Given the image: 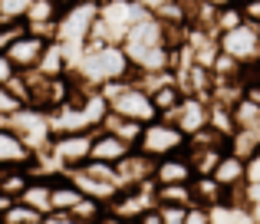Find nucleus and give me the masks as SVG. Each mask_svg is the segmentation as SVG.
<instances>
[{
    "instance_id": "nucleus-3",
    "label": "nucleus",
    "mask_w": 260,
    "mask_h": 224,
    "mask_svg": "<svg viewBox=\"0 0 260 224\" xmlns=\"http://www.w3.org/2000/svg\"><path fill=\"white\" fill-rule=\"evenodd\" d=\"M135 148L145 152V155H152V158H165V155H175V152H184V148H188V135H184L172 119L158 115V119L145 122L142 139H139Z\"/></svg>"
},
{
    "instance_id": "nucleus-25",
    "label": "nucleus",
    "mask_w": 260,
    "mask_h": 224,
    "mask_svg": "<svg viewBox=\"0 0 260 224\" xmlns=\"http://www.w3.org/2000/svg\"><path fill=\"white\" fill-rule=\"evenodd\" d=\"M244 17L247 20H254V23H260V0H244Z\"/></svg>"
},
{
    "instance_id": "nucleus-12",
    "label": "nucleus",
    "mask_w": 260,
    "mask_h": 224,
    "mask_svg": "<svg viewBox=\"0 0 260 224\" xmlns=\"http://www.w3.org/2000/svg\"><path fill=\"white\" fill-rule=\"evenodd\" d=\"M102 129H106V132H112V135H119V139H122V142H128V145H139L145 122L128 119V115H122V112H112V109H109V112H106V119H102Z\"/></svg>"
},
{
    "instance_id": "nucleus-28",
    "label": "nucleus",
    "mask_w": 260,
    "mask_h": 224,
    "mask_svg": "<svg viewBox=\"0 0 260 224\" xmlns=\"http://www.w3.org/2000/svg\"><path fill=\"white\" fill-rule=\"evenodd\" d=\"M142 4H145V7H148V10H158V7H161V4H165V0H142Z\"/></svg>"
},
{
    "instance_id": "nucleus-9",
    "label": "nucleus",
    "mask_w": 260,
    "mask_h": 224,
    "mask_svg": "<svg viewBox=\"0 0 260 224\" xmlns=\"http://www.w3.org/2000/svg\"><path fill=\"white\" fill-rule=\"evenodd\" d=\"M135 145H128V142H122L119 135L106 132V129H95V139H92V155L89 158H99V162H112V165H119L122 158H125L128 152H132Z\"/></svg>"
},
{
    "instance_id": "nucleus-24",
    "label": "nucleus",
    "mask_w": 260,
    "mask_h": 224,
    "mask_svg": "<svg viewBox=\"0 0 260 224\" xmlns=\"http://www.w3.org/2000/svg\"><path fill=\"white\" fill-rule=\"evenodd\" d=\"M13 73H17V66L10 63V56H7V53H0V86L4 83H10V76Z\"/></svg>"
},
{
    "instance_id": "nucleus-14",
    "label": "nucleus",
    "mask_w": 260,
    "mask_h": 224,
    "mask_svg": "<svg viewBox=\"0 0 260 224\" xmlns=\"http://www.w3.org/2000/svg\"><path fill=\"white\" fill-rule=\"evenodd\" d=\"M184 96H188V89L181 86V79H172V83L158 86V89L152 92V103H155V109H158V115H172L178 106H181Z\"/></svg>"
},
{
    "instance_id": "nucleus-7",
    "label": "nucleus",
    "mask_w": 260,
    "mask_h": 224,
    "mask_svg": "<svg viewBox=\"0 0 260 224\" xmlns=\"http://www.w3.org/2000/svg\"><path fill=\"white\" fill-rule=\"evenodd\" d=\"M46 46H50L46 37H40V33H33V30H23L10 46H7V56H10V63L17 66L20 73H30V70H37V63H40V56H43Z\"/></svg>"
},
{
    "instance_id": "nucleus-26",
    "label": "nucleus",
    "mask_w": 260,
    "mask_h": 224,
    "mask_svg": "<svg viewBox=\"0 0 260 224\" xmlns=\"http://www.w3.org/2000/svg\"><path fill=\"white\" fill-rule=\"evenodd\" d=\"M13 201H17V198H13V195H7V191H0V218H4V211H7V208H10V205H13Z\"/></svg>"
},
{
    "instance_id": "nucleus-16",
    "label": "nucleus",
    "mask_w": 260,
    "mask_h": 224,
    "mask_svg": "<svg viewBox=\"0 0 260 224\" xmlns=\"http://www.w3.org/2000/svg\"><path fill=\"white\" fill-rule=\"evenodd\" d=\"M46 214L43 211H37L33 205H26V201H13L10 208L4 211V218H0V224H43Z\"/></svg>"
},
{
    "instance_id": "nucleus-10",
    "label": "nucleus",
    "mask_w": 260,
    "mask_h": 224,
    "mask_svg": "<svg viewBox=\"0 0 260 224\" xmlns=\"http://www.w3.org/2000/svg\"><path fill=\"white\" fill-rule=\"evenodd\" d=\"M214 181L217 185H224L231 191V188H237V185H244L247 181V158L244 155H237V152H228L221 162L214 165Z\"/></svg>"
},
{
    "instance_id": "nucleus-2",
    "label": "nucleus",
    "mask_w": 260,
    "mask_h": 224,
    "mask_svg": "<svg viewBox=\"0 0 260 224\" xmlns=\"http://www.w3.org/2000/svg\"><path fill=\"white\" fill-rule=\"evenodd\" d=\"M145 13L148 7L142 0H99V17L89 43H122Z\"/></svg>"
},
{
    "instance_id": "nucleus-15",
    "label": "nucleus",
    "mask_w": 260,
    "mask_h": 224,
    "mask_svg": "<svg viewBox=\"0 0 260 224\" xmlns=\"http://www.w3.org/2000/svg\"><path fill=\"white\" fill-rule=\"evenodd\" d=\"M73 221L76 224H102V214H106V201L99 198H89V195H83V198L73 205Z\"/></svg>"
},
{
    "instance_id": "nucleus-6",
    "label": "nucleus",
    "mask_w": 260,
    "mask_h": 224,
    "mask_svg": "<svg viewBox=\"0 0 260 224\" xmlns=\"http://www.w3.org/2000/svg\"><path fill=\"white\" fill-rule=\"evenodd\" d=\"M208 115H211V99L188 92V96L181 99V106H178L172 115H165V119H172L175 125H178V129H181V132L191 139L194 132H201V129L208 125Z\"/></svg>"
},
{
    "instance_id": "nucleus-20",
    "label": "nucleus",
    "mask_w": 260,
    "mask_h": 224,
    "mask_svg": "<svg viewBox=\"0 0 260 224\" xmlns=\"http://www.w3.org/2000/svg\"><path fill=\"white\" fill-rule=\"evenodd\" d=\"M23 106H26V103H23V99H20L7 83L0 86V122H7L10 115H17L20 109H23Z\"/></svg>"
},
{
    "instance_id": "nucleus-17",
    "label": "nucleus",
    "mask_w": 260,
    "mask_h": 224,
    "mask_svg": "<svg viewBox=\"0 0 260 224\" xmlns=\"http://www.w3.org/2000/svg\"><path fill=\"white\" fill-rule=\"evenodd\" d=\"M155 201L158 205H194L191 185H155Z\"/></svg>"
},
{
    "instance_id": "nucleus-23",
    "label": "nucleus",
    "mask_w": 260,
    "mask_h": 224,
    "mask_svg": "<svg viewBox=\"0 0 260 224\" xmlns=\"http://www.w3.org/2000/svg\"><path fill=\"white\" fill-rule=\"evenodd\" d=\"M184 224H211V211L204 205H188V221Z\"/></svg>"
},
{
    "instance_id": "nucleus-8",
    "label": "nucleus",
    "mask_w": 260,
    "mask_h": 224,
    "mask_svg": "<svg viewBox=\"0 0 260 224\" xmlns=\"http://www.w3.org/2000/svg\"><path fill=\"white\" fill-rule=\"evenodd\" d=\"M155 185H188L194 178V165L188 158V148L175 155H165V158H155Z\"/></svg>"
},
{
    "instance_id": "nucleus-19",
    "label": "nucleus",
    "mask_w": 260,
    "mask_h": 224,
    "mask_svg": "<svg viewBox=\"0 0 260 224\" xmlns=\"http://www.w3.org/2000/svg\"><path fill=\"white\" fill-rule=\"evenodd\" d=\"M33 0H0V23H17V20H26Z\"/></svg>"
},
{
    "instance_id": "nucleus-5",
    "label": "nucleus",
    "mask_w": 260,
    "mask_h": 224,
    "mask_svg": "<svg viewBox=\"0 0 260 224\" xmlns=\"http://www.w3.org/2000/svg\"><path fill=\"white\" fill-rule=\"evenodd\" d=\"M0 168H30L33 175L40 172V155L10 122H0Z\"/></svg>"
},
{
    "instance_id": "nucleus-18",
    "label": "nucleus",
    "mask_w": 260,
    "mask_h": 224,
    "mask_svg": "<svg viewBox=\"0 0 260 224\" xmlns=\"http://www.w3.org/2000/svg\"><path fill=\"white\" fill-rule=\"evenodd\" d=\"M59 20V4L56 0H33L30 13H26V23H53Z\"/></svg>"
},
{
    "instance_id": "nucleus-22",
    "label": "nucleus",
    "mask_w": 260,
    "mask_h": 224,
    "mask_svg": "<svg viewBox=\"0 0 260 224\" xmlns=\"http://www.w3.org/2000/svg\"><path fill=\"white\" fill-rule=\"evenodd\" d=\"M161 224H184L188 221V205H158Z\"/></svg>"
},
{
    "instance_id": "nucleus-11",
    "label": "nucleus",
    "mask_w": 260,
    "mask_h": 224,
    "mask_svg": "<svg viewBox=\"0 0 260 224\" xmlns=\"http://www.w3.org/2000/svg\"><path fill=\"white\" fill-rule=\"evenodd\" d=\"M70 70H73V59L66 53V46L59 40H50V46L43 50V56L37 63V73L40 76H66Z\"/></svg>"
},
{
    "instance_id": "nucleus-4",
    "label": "nucleus",
    "mask_w": 260,
    "mask_h": 224,
    "mask_svg": "<svg viewBox=\"0 0 260 224\" xmlns=\"http://www.w3.org/2000/svg\"><path fill=\"white\" fill-rule=\"evenodd\" d=\"M217 46H221L224 53H231L241 66L260 63V23L244 20V23H237V26H231V30L217 33Z\"/></svg>"
},
{
    "instance_id": "nucleus-27",
    "label": "nucleus",
    "mask_w": 260,
    "mask_h": 224,
    "mask_svg": "<svg viewBox=\"0 0 260 224\" xmlns=\"http://www.w3.org/2000/svg\"><path fill=\"white\" fill-rule=\"evenodd\" d=\"M204 4H211L214 10H221V7H231V4H241V0H204Z\"/></svg>"
},
{
    "instance_id": "nucleus-1",
    "label": "nucleus",
    "mask_w": 260,
    "mask_h": 224,
    "mask_svg": "<svg viewBox=\"0 0 260 224\" xmlns=\"http://www.w3.org/2000/svg\"><path fill=\"white\" fill-rule=\"evenodd\" d=\"M73 73L92 86H102L109 79H135V66L122 43H86L73 63Z\"/></svg>"
},
{
    "instance_id": "nucleus-21",
    "label": "nucleus",
    "mask_w": 260,
    "mask_h": 224,
    "mask_svg": "<svg viewBox=\"0 0 260 224\" xmlns=\"http://www.w3.org/2000/svg\"><path fill=\"white\" fill-rule=\"evenodd\" d=\"M26 30V20H17V23H0V53H7V46Z\"/></svg>"
},
{
    "instance_id": "nucleus-13",
    "label": "nucleus",
    "mask_w": 260,
    "mask_h": 224,
    "mask_svg": "<svg viewBox=\"0 0 260 224\" xmlns=\"http://www.w3.org/2000/svg\"><path fill=\"white\" fill-rule=\"evenodd\" d=\"M188 185H191V198H194V205L211 208V205H217V201L228 198V188L217 185L214 175H194V178H191Z\"/></svg>"
}]
</instances>
